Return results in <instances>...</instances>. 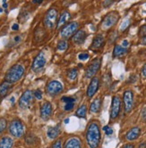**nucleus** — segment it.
<instances>
[{"mask_svg":"<svg viewBox=\"0 0 146 148\" xmlns=\"http://www.w3.org/2000/svg\"><path fill=\"white\" fill-rule=\"evenodd\" d=\"M11 102H12V103H14V102H15V98L14 97L11 98Z\"/></svg>","mask_w":146,"mask_h":148,"instance_id":"48","label":"nucleus"},{"mask_svg":"<svg viewBox=\"0 0 146 148\" xmlns=\"http://www.w3.org/2000/svg\"><path fill=\"white\" fill-rule=\"evenodd\" d=\"M86 38H87V34L84 30H78L77 32L73 36V41H74L75 44L80 45L84 42Z\"/></svg>","mask_w":146,"mask_h":148,"instance_id":"15","label":"nucleus"},{"mask_svg":"<svg viewBox=\"0 0 146 148\" xmlns=\"http://www.w3.org/2000/svg\"><path fill=\"white\" fill-rule=\"evenodd\" d=\"M43 2V0H33V4H41Z\"/></svg>","mask_w":146,"mask_h":148,"instance_id":"44","label":"nucleus"},{"mask_svg":"<svg viewBox=\"0 0 146 148\" xmlns=\"http://www.w3.org/2000/svg\"><path fill=\"white\" fill-rule=\"evenodd\" d=\"M129 24H130V21L129 20H125L124 22L122 23V25L120 26V29L123 31V30H125L126 29L128 26H129Z\"/></svg>","mask_w":146,"mask_h":148,"instance_id":"29","label":"nucleus"},{"mask_svg":"<svg viewBox=\"0 0 146 148\" xmlns=\"http://www.w3.org/2000/svg\"><path fill=\"white\" fill-rule=\"evenodd\" d=\"M70 19V14L67 12V11H65L61 14L58 21H57V28L59 29L60 27L64 26L66 24V23L67 22V21Z\"/></svg>","mask_w":146,"mask_h":148,"instance_id":"20","label":"nucleus"},{"mask_svg":"<svg viewBox=\"0 0 146 148\" xmlns=\"http://www.w3.org/2000/svg\"><path fill=\"white\" fill-rule=\"evenodd\" d=\"M78 23H68L67 25H66L63 29H61V32H60V35L63 38H69L70 37L74 36L76 31L78 29Z\"/></svg>","mask_w":146,"mask_h":148,"instance_id":"6","label":"nucleus"},{"mask_svg":"<svg viewBox=\"0 0 146 148\" xmlns=\"http://www.w3.org/2000/svg\"><path fill=\"white\" fill-rule=\"evenodd\" d=\"M118 14L117 12H111L108 14L105 17H104L102 21V28L104 29H109L112 26H114L117 23L118 20Z\"/></svg>","mask_w":146,"mask_h":148,"instance_id":"7","label":"nucleus"},{"mask_svg":"<svg viewBox=\"0 0 146 148\" xmlns=\"http://www.w3.org/2000/svg\"><path fill=\"white\" fill-rule=\"evenodd\" d=\"M6 119H4V118H1L0 119V134L1 133H3L4 131H5V130H6Z\"/></svg>","mask_w":146,"mask_h":148,"instance_id":"28","label":"nucleus"},{"mask_svg":"<svg viewBox=\"0 0 146 148\" xmlns=\"http://www.w3.org/2000/svg\"><path fill=\"white\" fill-rule=\"evenodd\" d=\"M13 145H14L13 139L8 136L2 137L0 139V148H12Z\"/></svg>","mask_w":146,"mask_h":148,"instance_id":"22","label":"nucleus"},{"mask_svg":"<svg viewBox=\"0 0 146 148\" xmlns=\"http://www.w3.org/2000/svg\"><path fill=\"white\" fill-rule=\"evenodd\" d=\"M142 43H143V45H146V36L143 38V39H142Z\"/></svg>","mask_w":146,"mask_h":148,"instance_id":"45","label":"nucleus"},{"mask_svg":"<svg viewBox=\"0 0 146 148\" xmlns=\"http://www.w3.org/2000/svg\"><path fill=\"white\" fill-rule=\"evenodd\" d=\"M75 106V103H66L65 105V110L66 111H71Z\"/></svg>","mask_w":146,"mask_h":148,"instance_id":"32","label":"nucleus"},{"mask_svg":"<svg viewBox=\"0 0 146 148\" xmlns=\"http://www.w3.org/2000/svg\"><path fill=\"white\" fill-rule=\"evenodd\" d=\"M139 35L141 37H145L146 36V25H143L140 28V30H139Z\"/></svg>","mask_w":146,"mask_h":148,"instance_id":"31","label":"nucleus"},{"mask_svg":"<svg viewBox=\"0 0 146 148\" xmlns=\"http://www.w3.org/2000/svg\"><path fill=\"white\" fill-rule=\"evenodd\" d=\"M99 85H100V79L97 77H93L89 87H88V89H87L88 97H91L94 96V94L97 92V90L99 88Z\"/></svg>","mask_w":146,"mask_h":148,"instance_id":"14","label":"nucleus"},{"mask_svg":"<svg viewBox=\"0 0 146 148\" xmlns=\"http://www.w3.org/2000/svg\"><path fill=\"white\" fill-rule=\"evenodd\" d=\"M122 47H126V48H127L128 47V46H129V43H128V41L127 40H124L123 42H122V45H121Z\"/></svg>","mask_w":146,"mask_h":148,"instance_id":"40","label":"nucleus"},{"mask_svg":"<svg viewBox=\"0 0 146 148\" xmlns=\"http://www.w3.org/2000/svg\"><path fill=\"white\" fill-rule=\"evenodd\" d=\"M123 101H124V106H125V111H126V112H131L133 105H134V97H133L132 91L127 90L124 93Z\"/></svg>","mask_w":146,"mask_h":148,"instance_id":"12","label":"nucleus"},{"mask_svg":"<svg viewBox=\"0 0 146 148\" xmlns=\"http://www.w3.org/2000/svg\"><path fill=\"white\" fill-rule=\"evenodd\" d=\"M33 95H34V97H35L37 99H39V100H40L41 98H42V92H41L39 89L35 90V91L33 92Z\"/></svg>","mask_w":146,"mask_h":148,"instance_id":"30","label":"nucleus"},{"mask_svg":"<svg viewBox=\"0 0 146 148\" xmlns=\"http://www.w3.org/2000/svg\"><path fill=\"white\" fill-rule=\"evenodd\" d=\"M100 64H101V60L100 58L93 60L86 69V71H85L86 77L87 78H93V77H94L95 74L100 70Z\"/></svg>","mask_w":146,"mask_h":148,"instance_id":"9","label":"nucleus"},{"mask_svg":"<svg viewBox=\"0 0 146 148\" xmlns=\"http://www.w3.org/2000/svg\"><path fill=\"white\" fill-rule=\"evenodd\" d=\"M2 12H3V9H2V8H0V14H1Z\"/></svg>","mask_w":146,"mask_h":148,"instance_id":"50","label":"nucleus"},{"mask_svg":"<svg viewBox=\"0 0 146 148\" xmlns=\"http://www.w3.org/2000/svg\"><path fill=\"white\" fill-rule=\"evenodd\" d=\"M12 29H13V30H18V29H19V24L15 23V24L12 26Z\"/></svg>","mask_w":146,"mask_h":148,"instance_id":"43","label":"nucleus"},{"mask_svg":"<svg viewBox=\"0 0 146 148\" xmlns=\"http://www.w3.org/2000/svg\"></svg>","mask_w":146,"mask_h":148,"instance_id":"51","label":"nucleus"},{"mask_svg":"<svg viewBox=\"0 0 146 148\" xmlns=\"http://www.w3.org/2000/svg\"><path fill=\"white\" fill-rule=\"evenodd\" d=\"M142 74H143V78H146V63L143 66V69H142Z\"/></svg>","mask_w":146,"mask_h":148,"instance_id":"39","label":"nucleus"},{"mask_svg":"<svg viewBox=\"0 0 146 148\" xmlns=\"http://www.w3.org/2000/svg\"><path fill=\"white\" fill-rule=\"evenodd\" d=\"M127 48L124 47L120 45H116L113 50V56L115 57H119L124 56L125 54H127Z\"/></svg>","mask_w":146,"mask_h":148,"instance_id":"21","label":"nucleus"},{"mask_svg":"<svg viewBox=\"0 0 146 148\" xmlns=\"http://www.w3.org/2000/svg\"><path fill=\"white\" fill-rule=\"evenodd\" d=\"M63 90V86L57 80H52L47 85V93L50 96H55Z\"/></svg>","mask_w":146,"mask_h":148,"instance_id":"10","label":"nucleus"},{"mask_svg":"<svg viewBox=\"0 0 146 148\" xmlns=\"http://www.w3.org/2000/svg\"><path fill=\"white\" fill-rule=\"evenodd\" d=\"M59 131H60L59 125H57L56 127H51V128H48V136L49 138H52V139L56 138L59 134Z\"/></svg>","mask_w":146,"mask_h":148,"instance_id":"23","label":"nucleus"},{"mask_svg":"<svg viewBox=\"0 0 146 148\" xmlns=\"http://www.w3.org/2000/svg\"><path fill=\"white\" fill-rule=\"evenodd\" d=\"M144 147H145V144H142L140 146V148H144Z\"/></svg>","mask_w":146,"mask_h":148,"instance_id":"47","label":"nucleus"},{"mask_svg":"<svg viewBox=\"0 0 146 148\" xmlns=\"http://www.w3.org/2000/svg\"><path fill=\"white\" fill-rule=\"evenodd\" d=\"M142 115H143V121H146V107H144V108L143 109Z\"/></svg>","mask_w":146,"mask_h":148,"instance_id":"41","label":"nucleus"},{"mask_svg":"<svg viewBox=\"0 0 146 148\" xmlns=\"http://www.w3.org/2000/svg\"><path fill=\"white\" fill-rule=\"evenodd\" d=\"M65 122H66V123H68V122H69V119H66V120L65 121Z\"/></svg>","mask_w":146,"mask_h":148,"instance_id":"49","label":"nucleus"},{"mask_svg":"<svg viewBox=\"0 0 146 148\" xmlns=\"http://www.w3.org/2000/svg\"><path fill=\"white\" fill-rule=\"evenodd\" d=\"M65 148H82L80 139L77 137H72L66 142Z\"/></svg>","mask_w":146,"mask_h":148,"instance_id":"17","label":"nucleus"},{"mask_svg":"<svg viewBox=\"0 0 146 148\" xmlns=\"http://www.w3.org/2000/svg\"><path fill=\"white\" fill-rule=\"evenodd\" d=\"M100 105H101V100L100 98H96L94 101H93L91 104L90 110L91 112H98L99 110L100 109Z\"/></svg>","mask_w":146,"mask_h":148,"instance_id":"24","label":"nucleus"},{"mask_svg":"<svg viewBox=\"0 0 146 148\" xmlns=\"http://www.w3.org/2000/svg\"><path fill=\"white\" fill-rule=\"evenodd\" d=\"M33 96H34V95H33V91L26 90L19 99V106L22 109H24V110L28 109L33 103Z\"/></svg>","mask_w":146,"mask_h":148,"instance_id":"5","label":"nucleus"},{"mask_svg":"<svg viewBox=\"0 0 146 148\" xmlns=\"http://www.w3.org/2000/svg\"><path fill=\"white\" fill-rule=\"evenodd\" d=\"M78 58L80 60H87L89 58V55L87 54V53H82V54H80L78 56Z\"/></svg>","mask_w":146,"mask_h":148,"instance_id":"35","label":"nucleus"},{"mask_svg":"<svg viewBox=\"0 0 146 148\" xmlns=\"http://www.w3.org/2000/svg\"><path fill=\"white\" fill-rule=\"evenodd\" d=\"M67 47H68V43L65 39L60 40L57 43V49L60 51H65L66 49H67Z\"/></svg>","mask_w":146,"mask_h":148,"instance_id":"26","label":"nucleus"},{"mask_svg":"<svg viewBox=\"0 0 146 148\" xmlns=\"http://www.w3.org/2000/svg\"><path fill=\"white\" fill-rule=\"evenodd\" d=\"M103 130L105 131L106 135H111L113 133V130L111 128H109V126H105V127H103Z\"/></svg>","mask_w":146,"mask_h":148,"instance_id":"33","label":"nucleus"},{"mask_svg":"<svg viewBox=\"0 0 146 148\" xmlns=\"http://www.w3.org/2000/svg\"><path fill=\"white\" fill-rule=\"evenodd\" d=\"M46 62H47V60H46V56L44 55V53L43 52L39 53L33 60V65H32L33 71L35 72H39V71H41L44 68Z\"/></svg>","mask_w":146,"mask_h":148,"instance_id":"8","label":"nucleus"},{"mask_svg":"<svg viewBox=\"0 0 146 148\" xmlns=\"http://www.w3.org/2000/svg\"><path fill=\"white\" fill-rule=\"evenodd\" d=\"M122 148H134V145L132 144H128V145H125Z\"/></svg>","mask_w":146,"mask_h":148,"instance_id":"42","label":"nucleus"},{"mask_svg":"<svg viewBox=\"0 0 146 148\" xmlns=\"http://www.w3.org/2000/svg\"><path fill=\"white\" fill-rule=\"evenodd\" d=\"M24 74V68L20 64H15L7 71L5 77V80L12 84L15 83L22 79Z\"/></svg>","mask_w":146,"mask_h":148,"instance_id":"2","label":"nucleus"},{"mask_svg":"<svg viewBox=\"0 0 146 148\" xmlns=\"http://www.w3.org/2000/svg\"><path fill=\"white\" fill-rule=\"evenodd\" d=\"M103 44H104V37L101 34H99L93 38L91 47V49H99L103 46Z\"/></svg>","mask_w":146,"mask_h":148,"instance_id":"18","label":"nucleus"},{"mask_svg":"<svg viewBox=\"0 0 146 148\" xmlns=\"http://www.w3.org/2000/svg\"><path fill=\"white\" fill-rule=\"evenodd\" d=\"M120 108H121V100L119 97L115 96L112 99V103H111V111H110L111 119H116L118 117L120 112Z\"/></svg>","mask_w":146,"mask_h":148,"instance_id":"11","label":"nucleus"},{"mask_svg":"<svg viewBox=\"0 0 146 148\" xmlns=\"http://www.w3.org/2000/svg\"><path fill=\"white\" fill-rule=\"evenodd\" d=\"M77 75H78V71L76 69H72L68 72V78L70 79H72V80L75 79L76 77H77Z\"/></svg>","mask_w":146,"mask_h":148,"instance_id":"27","label":"nucleus"},{"mask_svg":"<svg viewBox=\"0 0 146 148\" xmlns=\"http://www.w3.org/2000/svg\"><path fill=\"white\" fill-rule=\"evenodd\" d=\"M52 113V106L51 103L48 102H46L42 104V106L40 108V117L42 120L47 121L49 119L50 115Z\"/></svg>","mask_w":146,"mask_h":148,"instance_id":"13","label":"nucleus"},{"mask_svg":"<svg viewBox=\"0 0 146 148\" xmlns=\"http://www.w3.org/2000/svg\"><path fill=\"white\" fill-rule=\"evenodd\" d=\"M11 87H12V83L6 81V80L0 84V97H6L8 91L10 90V88H11Z\"/></svg>","mask_w":146,"mask_h":148,"instance_id":"19","label":"nucleus"},{"mask_svg":"<svg viewBox=\"0 0 146 148\" xmlns=\"http://www.w3.org/2000/svg\"><path fill=\"white\" fill-rule=\"evenodd\" d=\"M114 2H115V0H104V2H103V6H104V7H109V6H110Z\"/></svg>","mask_w":146,"mask_h":148,"instance_id":"34","label":"nucleus"},{"mask_svg":"<svg viewBox=\"0 0 146 148\" xmlns=\"http://www.w3.org/2000/svg\"><path fill=\"white\" fill-rule=\"evenodd\" d=\"M57 22V11L55 8H50L48 11L47 12L45 17H44V21L43 23L44 26L47 29H53L56 27V25Z\"/></svg>","mask_w":146,"mask_h":148,"instance_id":"3","label":"nucleus"},{"mask_svg":"<svg viewBox=\"0 0 146 148\" xmlns=\"http://www.w3.org/2000/svg\"><path fill=\"white\" fill-rule=\"evenodd\" d=\"M62 144H61V140H57V141H56L55 143H54V145H53V147L52 148H62Z\"/></svg>","mask_w":146,"mask_h":148,"instance_id":"37","label":"nucleus"},{"mask_svg":"<svg viewBox=\"0 0 146 148\" xmlns=\"http://www.w3.org/2000/svg\"><path fill=\"white\" fill-rule=\"evenodd\" d=\"M9 133L15 137H21L24 133V127L19 120H15L9 126Z\"/></svg>","mask_w":146,"mask_h":148,"instance_id":"4","label":"nucleus"},{"mask_svg":"<svg viewBox=\"0 0 146 148\" xmlns=\"http://www.w3.org/2000/svg\"><path fill=\"white\" fill-rule=\"evenodd\" d=\"M86 111H87V108L85 105H82V106L76 111L75 115L79 118H84L86 116Z\"/></svg>","mask_w":146,"mask_h":148,"instance_id":"25","label":"nucleus"},{"mask_svg":"<svg viewBox=\"0 0 146 148\" xmlns=\"http://www.w3.org/2000/svg\"><path fill=\"white\" fill-rule=\"evenodd\" d=\"M118 37V33L117 32H114L111 36H110V43L111 42H114L115 40H116V38Z\"/></svg>","mask_w":146,"mask_h":148,"instance_id":"38","label":"nucleus"},{"mask_svg":"<svg viewBox=\"0 0 146 148\" xmlns=\"http://www.w3.org/2000/svg\"><path fill=\"white\" fill-rule=\"evenodd\" d=\"M140 133H141V130L138 127H134V128L131 129L127 136H126V138L127 140H130V141H133V140H135L136 138H138V136H140Z\"/></svg>","mask_w":146,"mask_h":148,"instance_id":"16","label":"nucleus"},{"mask_svg":"<svg viewBox=\"0 0 146 148\" xmlns=\"http://www.w3.org/2000/svg\"><path fill=\"white\" fill-rule=\"evenodd\" d=\"M3 7L4 8H7V4L6 3H3Z\"/></svg>","mask_w":146,"mask_h":148,"instance_id":"46","label":"nucleus"},{"mask_svg":"<svg viewBox=\"0 0 146 148\" xmlns=\"http://www.w3.org/2000/svg\"><path fill=\"white\" fill-rule=\"evenodd\" d=\"M62 101L65 102L66 103H75V99L74 97H63L62 98Z\"/></svg>","mask_w":146,"mask_h":148,"instance_id":"36","label":"nucleus"},{"mask_svg":"<svg viewBox=\"0 0 146 148\" xmlns=\"http://www.w3.org/2000/svg\"><path fill=\"white\" fill-rule=\"evenodd\" d=\"M86 139L90 148H97L100 141V131L97 122H91L87 130Z\"/></svg>","mask_w":146,"mask_h":148,"instance_id":"1","label":"nucleus"}]
</instances>
